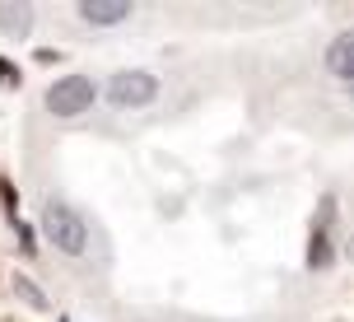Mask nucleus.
<instances>
[{
	"label": "nucleus",
	"mask_w": 354,
	"mask_h": 322,
	"mask_svg": "<svg viewBox=\"0 0 354 322\" xmlns=\"http://www.w3.org/2000/svg\"><path fill=\"white\" fill-rule=\"evenodd\" d=\"M0 84H19V75H15V66H10V61H0Z\"/></svg>",
	"instance_id": "1a4fd4ad"
},
{
	"label": "nucleus",
	"mask_w": 354,
	"mask_h": 322,
	"mask_svg": "<svg viewBox=\"0 0 354 322\" xmlns=\"http://www.w3.org/2000/svg\"><path fill=\"white\" fill-rule=\"evenodd\" d=\"M326 66H331V75H336V80H350V71H354V37L350 33H340L336 42H331Z\"/></svg>",
	"instance_id": "0eeeda50"
},
{
	"label": "nucleus",
	"mask_w": 354,
	"mask_h": 322,
	"mask_svg": "<svg viewBox=\"0 0 354 322\" xmlns=\"http://www.w3.org/2000/svg\"><path fill=\"white\" fill-rule=\"evenodd\" d=\"M15 289L24 294V304H28V308H37V313L47 308V294H42V289H37L33 280H28V276H15Z\"/></svg>",
	"instance_id": "6e6552de"
},
{
	"label": "nucleus",
	"mask_w": 354,
	"mask_h": 322,
	"mask_svg": "<svg viewBox=\"0 0 354 322\" xmlns=\"http://www.w3.org/2000/svg\"><path fill=\"white\" fill-rule=\"evenodd\" d=\"M93 98H98V89H93L88 75H61L47 89V112L52 117H80V112L93 107Z\"/></svg>",
	"instance_id": "f03ea898"
},
{
	"label": "nucleus",
	"mask_w": 354,
	"mask_h": 322,
	"mask_svg": "<svg viewBox=\"0 0 354 322\" xmlns=\"http://www.w3.org/2000/svg\"><path fill=\"white\" fill-rule=\"evenodd\" d=\"M28 28H33V5H24V0H0V33L24 37Z\"/></svg>",
	"instance_id": "423d86ee"
},
{
	"label": "nucleus",
	"mask_w": 354,
	"mask_h": 322,
	"mask_svg": "<svg viewBox=\"0 0 354 322\" xmlns=\"http://www.w3.org/2000/svg\"><path fill=\"white\" fill-rule=\"evenodd\" d=\"M331 211H336V201L326 197L322 201V220H317V229H313V243H308V267L313 271H322V267H331L336 262V248H331Z\"/></svg>",
	"instance_id": "20e7f679"
},
{
	"label": "nucleus",
	"mask_w": 354,
	"mask_h": 322,
	"mask_svg": "<svg viewBox=\"0 0 354 322\" xmlns=\"http://www.w3.org/2000/svg\"><path fill=\"white\" fill-rule=\"evenodd\" d=\"M154 93H159V80L149 71H122L107 84V98L117 107H145V103H154Z\"/></svg>",
	"instance_id": "7ed1b4c3"
},
{
	"label": "nucleus",
	"mask_w": 354,
	"mask_h": 322,
	"mask_svg": "<svg viewBox=\"0 0 354 322\" xmlns=\"http://www.w3.org/2000/svg\"><path fill=\"white\" fill-rule=\"evenodd\" d=\"M80 19L84 24H122V19H131V0H80Z\"/></svg>",
	"instance_id": "39448f33"
},
{
	"label": "nucleus",
	"mask_w": 354,
	"mask_h": 322,
	"mask_svg": "<svg viewBox=\"0 0 354 322\" xmlns=\"http://www.w3.org/2000/svg\"><path fill=\"white\" fill-rule=\"evenodd\" d=\"M42 229H47V238H52L66 257H80V252L88 248V224L66 206V201H47V206H42Z\"/></svg>",
	"instance_id": "f257e3e1"
}]
</instances>
